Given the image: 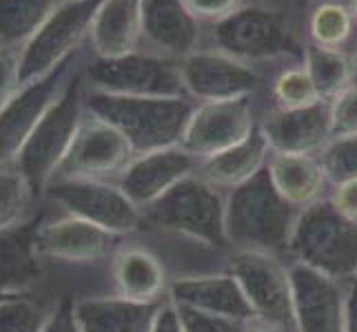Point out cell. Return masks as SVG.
<instances>
[{
  "label": "cell",
  "mask_w": 357,
  "mask_h": 332,
  "mask_svg": "<svg viewBox=\"0 0 357 332\" xmlns=\"http://www.w3.org/2000/svg\"><path fill=\"white\" fill-rule=\"evenodd\" d=\"M204 47H213L266 73L304 60V11L289 3L251 0L222 22L206 27Z\"/></svg>",
  "instance_id": "1"
},
{
  "label": "cell",
  "mask_w": 357,
  "mask_h": 332,
  "mask_svg": "<svg viewBox=\"0 0 357 332\" xmlns=\"http://www.w3.org/2000/svg\"><path fill=\"white\" fill-rule=\"evenodd\" d=\"M300 211L282 198L264 166L227 193L225 226L231 248L287 253Z\"/></svg>",
  "instance_id": "2"
},
{
  "label": "cell",
  "mask_w": 357,
  "mask_h": 332,
  "mask_svg": "<svg viewBox=\"0 0 357 332\" xmlns=\"http://www.w3.org/2000/svg\"><path fill=\"white\" fill-rule=\"evenodd\" d=\"M227 195L200 173L184 177L162 198L142 208V228L155 235L182 237L208 248L229 253L225 226ZM138 230V232H140Z\"/></svg>",
  "instance_id": "3"
},
{
  "label": "cell",
  "mask_w": 357,
  "mask_h": 332,
  "mask_svg": "<svg viewBox=\"0 0 357 332\" xmlns=\"http://www.w3.org/2000/svg\"><path fill=\"white\" fill-rule=\"evenodd\" d=\"M198 102L191 97H131L89 91L84 106L93 116L114 125L131 142L135 153H151L178 146Z\"/></svg>",
  "instance_id": "4"
},
{
  "label": "cell",
  "mask_w": 357,
  "mask_h": 332,
  "mask_svg": "<svg viewBox=\"0 0 357 332\" xmlns=\"http://www.w3.org/2000/svg\"><path fill=\"white\" fill-rule=\"evenodd\" d=\"M289 253L340 281L357 277V221L342 215L328 198L300 211Z\"/></svg>",
  "instance_id": "5"
},
{
  "label": "cell",
  "mask_w": 357,
  "mask_h": 332,
  "mask_svg": "<svg viewBox=\"0 0 357 332\" xmlns=\"http://www.w3.org/2000/svg\"><path fill=\"white\" fill-rule=\"evenodd\" d=\"M87 63V60H84ZM84 67V65H82ZM82 67L69 82L60 100L47 111L40 125L36 127L33 135L22 146L14 168H18L22 177L27 180L31 191L43 200L45 189L54 180L58 166L63 164L69 153L73 138L82 125L84 118V78Z\"/></svg>",
  "instance_id": "6"
},
{
  "label": "cell",
  "mask_w": 357,
  "mask_h": 332,
  "mask_svg": "<svg viewBox=\"0 0 357 332\" xmlns=\"http://www.w3.org/2000/svg\"><path fill=\"white\" fill-rule=\"evenodd\" d=\"M102 0H60L22 49V87L52 76L89 45L93 18Z\"/></svg>",
  "instance_id": "7"
},
{
  "label": "cell",
  "mask_w": 357,
  "mask_h": 332,
  "mask_svg": "<svg viewBox=\"0 0 357 332\" xmlns=\"http://www.w3.org/2000/svg\"><path fill=\"white\" fill-rule=\"evenodd\" d=\"M89 91L131 97H180L184 95L180 63L165 56L140 52L122 58H87L82 67Z\"/></svg>",
  "instance_id": "8"
},
{
  "label": "cell",
  "mask_w": 357,
  "mask_h": 332,
  "mask_svg": "<svg viewBox=\"0 0 357 332\" xmlns=\"http://www.w3.org/2000/svg\"><path fill=\"white\" fill-rule=\"evenodd\" d=\"M225 270L238 279L246 299L253 306L257 322L280 332H298L289 266L282 264L278 255L231 248Z\"/></svg>",
  "instance_id": "9"
},
{
  "label": "cell",
  "mask_w": 357,
  "mask_h": 332,
  "mask_svg": "<svg viewBox=\"0 0 357 332\" xmlns=\"http://www.w3.org/2000/svg\"><path fill=\"white\" fill-rule=\"evenodd\" d=\"M43 202L60 213L80 217L114 235L129 237L142 228V211L135 206L118 182L102 180H67L52 182Z\"/></svg>",
  "instance_id": "10"
},
{
  "label": "cell",
  "mask_w": 357,
  "mask_h": 332,
  "mask_svg": "<svg viewBox=\"0 0 357 332\" xmlns=\"http://www.w3.org/2000/svg\"><path fill=\"white\" fill-rule=\"evenodd\" d=\"M184 95L193 102H218L264 95L271 73L246 65L220 49L202 47L180 60Z\"/></svg>",
  "instance_id": "11"
},
{
  "label": "cell",
  "mask_w": 357,
  "mask_h": 332,
  "mask_svg": "<svg viewBox=\"0 0 357 332\" xmlns=\"http://www.w3.org/2000/svg\"><path fill=\"white\" fill-rule=\"evenodd\" d=\"M89 52L84 49L52 76L24 84L3 111H0V171L14 168L22 146L33 135L45 113L65 93L73 76L80 71Z\"/></svg>",
  "instance_id": "12"
},
{
  "label": "cell",
  "mask_w": 357,
  "mask_h": 332,
  "mask_svg": "<svg viewBox=\"0 0 357 332\" xmlns=\"http://www.w3.org/2000/svg\"><path fill=\"white\" fill-rule=\"evenodd\" d=\"M135 149L114 125L84 111L82 125L73 138L69 153L58 166L52 182L67 180H102L118 182L135 159ZM49 182V184H52ZM47 191V189H45Z\"/></svg>",
  "instance_id": "13"
},
{
  "label": "cell",
  "mask_w": 357,
  "mask_h": 332,
  "mask_svg": "<svg viewBox=\"0 0 357 332\" xmlns=\"http://www.w3.org/2000/svg\"><path fill=\"white\" fill-rule=\"evenodd\" d=\"M122 242L125 237L114 235L91 221L58 213L56 217L43 219L36 248L45 268L63 266L69 270H91L112 262Z\"/></svg>",
  "instance_id": "14"
},
{
  "label": "cell",
  "mask_w": 357,
  "mask_h": 332,
  "mask_svg": "<svg viewBox=\"0 0 357 332\" xmlns=\"http://www.w3.org/2000/svg\"><path fill=\"white\" fill-rule=\"evenodd\" d=\"M262 104L264 95L198 102L184 129L180 146L198 159H206L231 149L257 129Z\"/></svg>",
  "instance_id": "15"
},
{
  "label": "cell",
  "mask_w": 357,
  "mask_h": 332,
  "mask_svg": "<svg viewBox=\"0 0 357 332\" xmlns=\"http://www.w3.org/2000/svg\"><path fill=\"white\" fill-rule=\"evenodd\" d=\"M298 332H347L344 281L333 279L302 262L289 266Z\"/></svg>",
  "instance_id": "16"
},
{
  "label": "cell",
  "mask_w": 357,
  "mask_h": 332,
  "mask_svg": "<svg viewBox=\"0 0 357 332\" xmlns=\"http://www.w3.org/2000/svg\"><path fill=\"white\" fill-rule=\"evenodd\" d=\"M257 129L275 153L319 155L333 140L331 125V104L326 100L304 109H278L268 106L266 100L260 111Z\"/></svg>",
  "instance_id": "17"
},
{
  "label": "cell",
  "mask_w": 357,
  "mask_h": 332,
  "mask_svg": "<svg viewBox=\"0 0 357 332\" xmlns=\"http://www.w3.org/2000/svg\"><path fill=\"white\" fill-rule=\"evenodd\" d=\"M206 42V27L184 0H142V49L171 60L187 58Z\"/></svg>",
  "instance_id": "18"
},
{
  "label": "cell",
  "mask_w": 357,
  "mask_h": 332,
  "mask_svg": "<svg viewBox=\"0 0 357 332\" xmlns=\"http://www.w3.org/2000/svg\"><path fill=\"white\" fill-rule=\"evenodd\" d=\"M109 273L116 297L138 303H155L169 297L171 281L167 277L165 260L151 246L131 239V235L125 237L114 253Z\"/></svg>",
  "instance_id": "19"
},
{
  "label": "cell",
  "mask_w": 357,
  "mask_h": 332,
  "mask_svg": "<svg viewBox=\"0 0 357 332\" xmlns=\"http://www.w3.org/2000/svg\"><path fill=\"white\" fill-rule=\"evenodd\" d=\"M198 166L200 159L184 151L180 144L169 146V149L135 155L125 173L118 177V187L142 211L184 177L198 173Z\"/></svg>",
  "instance_id": "20"
},
{
  "label": "cell",
  "mask_w": 357,
  "mask_h": 332,
  "mask_svg": "<svg viewBox=\"0 0 357 332\" xmlns=\"http://www.w3.org/2000/svg\"><path fill=\"white\" fill-rule=\"evenodd\" d=\"M169 299L208 315L238 319L246 324L257 322L253 306L246 299L242 286L227 270L174 277L169 286Z\"/></svg>",
  "instance_id": "21"
},
{
  "label": "cell",
  "mask_w": 357,
  "mask_h": 332,
  "mask_svg": "<svg viewBox=\"0 0 357 332\" xmlns=\"http://www.w3.org/2000/svg\"><path fill=\"white\" fill-rule=\"evenodd\" d=\"M45 217L47 213L38 211L22 224L0 230V290L3 292H38L47 268L36 248V237Z\"/></svg>",
  "instance_id": "22"
},
{
  "label": "cell",
  "mask_w": 357,
  "mask_h": 332,
  "mask_svg": "<svg viewBox=\"0 0 357 332\" xmlns=\"http://www.w3.org/2000/svg\"><path fill=\"white\" fill-rule=\"evenodd\" d=\"M142 49V0H102L93 18L91 58H122Z\"/></svg>",
  "instance_id": "23"
},
{
  "label": "cell",
  "mask_w": 357,
  "mask_h": 332,
  "mask_svg": "<svg viewBox=\"0 0 357 332\" xmlns=\"http://www.w3.org/2000/svg\"><path fill=\"white\" fill-rule=\"evenodd\" d=\"M160 306L162 301L138 303L116 294H100L76 299L73 315L80 332H151Z\"/></svg>",
  "instance_id": "24"
},
{
  "label": "cell",
  "mask_w": 357,
  "mask_h": 332,
  "mask_svg": "<svg viewBox=\"0 0 357 332\" xmlns=\"http://www.w3.org/2000/svg\"><path fill=\"white\" fill-rule=\"evenodd\" d=\"M266 168L280 195L295 208H306L326 198L328 177L317 155L271 151Z\"/></svg>",
  "instance_id": "25"
},
{
  "label": "cell",
  "mask_w": 357,
  "mask_h": 332,
  "mask_svg": "<svg viewBox=\"0 0 357 332\" xmlns=\"http://www.w3.org/2000/svg\"><path fill=\"white\" fill-rule=\"evenodd\" d=\"M268 157H271V146L264 138V133L260 129H255L240 144L206 159H200L198 173L206 182H211L213 187L231 191L244 184L246 180H251L255 173H260L266 166Z\"/></svg>",
  "instance_id": "26"
},
{
  "label": "cell",
  "mask_w": 357,
  "mask_h": 332,
  "mask_svg": "<svg viewBox=\"0 0 357 332\" xmlns=\"http://www.w3.org/2000/svg\"><path fill=\"white\" fill-rule=\"evenodd\" d=\"M306 42L331 49H351L357 40V22L349 0H315L304 11Z\"/></svg>",
  "instance_id": "27"
},
{
  "label": "cell",
  "mask_w": 357,
  "mask_h": 332,
  "mask_svg": "<svg viewBox=\"0 0 357 332\" xmlns=\"http://www.w3.org/2000/svg\"><path fill=\"white\" fill-rule=\"evenodd\" d=\"M304 67L315 84L319 97L331 102L337 93L357 80V67L351 49H331L306 42Z\"/></svg>",
  "instance_id": "28"
},
{
  "label": "cell",
  "mask_w": 357,
  "mask_h": 332,
  "mask_svg": "<svg viewBox=\"0 0 357 332\" xmlns=\"http://www.w3.org/2000/svg\"><path fill=\"white\" fill-rule=\"evenodd\" d=\"M60 0H0V45L22 47Z\"/></svg>",
  "instance_id": "29"
},
{
  "label": "cell",
  "mask_w": 357,
  "mask_h": 332,
  "mask_svg": "<svg viewBox=\"0 0 357 332\" xmlns=\"http://www.w3.org/2000/svg\"><path fill=\"white\" fill-rule=\"evenodd\" d=\"M264 100L268 106L278 109H304L322 102V97H319L304 63H298L271 73Z\"/></svg>",
  "instance_id": "30"
},
{
  "label": "cell",
  "mask_w": 357,
  "mask_h": 332,
  "mask_svg": "<svg viewBox=\"0 0 357 332\" xmlns=\"http://www.w3.org/2000/svg\"><path fill=\"white\" fill-rule=\"evenodd\" d=\"M56 303L58 299H47L38 292L11 294L0 301V332H43Z\"/></svg>",
  "instance_id": "31"
},
{
  "label": "cell",
  "mask_w": 357,
  "mask_h": 332,
  "mask_svg": "<svg viewBox=\"0 0 357 332\" xmlns=\"http://www.w3.org/2000/svg\"><path fill=\"white\" fill-rule=\"evenodd\" d=\"M40 206L43 200L31 191L18 168L0 171V230L31 219Z\"/></svg>",
  "instance_id": "32"
},
{
  "label": "cell",
  "mask_w": 357,
  "mask_h": 332,
  "mask_svg": "<svg viewBox=\"0 0 357 332\" xmlns=\"http://www.w3.org/2000/svg\"><path fill=\"white\" fill-rule=\"evenodd\" d=\"M317 157L333 187L349 180H357V135L333 138Z\"/></svg>",
  "instance_id": "33"
},
{
  "label": "cell",
  "mask_w": 357,
  "mask_h": 332,
  "mask_svg": "<svg viewBox=\"0 0 357 332\" xmlns=\"http://www.w3.org/2000/svg\"><path fill=\"white\" fill-rule=\"evenodd\" d=\"M176 308H178L184 332H251L253 328V324L238 322V319H229V317L208 315L202 310L189 308V306L176 303Z\"/></svg>",
  "instance_id": "34"
},
{
  "label": "cell",
  "mask_w": 357,
  "mask_h": 332,
  "mask_svg": "<svg viewBox=\"0 0 357 332\" xmlns=\"http://www.w3.org/2000/svg\"><path fill=\"white\" fill-rule=\"evenodd\" d=\"M22 49L14 45H0V111L22 89Z\"/></svg>",
  "instance_id": "35"
},
{
  "label": "cell",
  "mask_w": 357,
  "mask_h": 332,
  "mask_svg": "<svg viewBox=\"0 0 357 332\" xmlns=\"http://www.w3.org/2000/svg\"><path fill=\"white\" fill-rule=\"evenodd\" d=\"M328 104H331L333 138L357 135V80L342 93H337Z\"/></svg>",
  "instance_id": "36"
},
{
  "label": "cell",
  "mask_w": 357,
  "mask_h": 332,
  "mask_svg": "<svg viewBox=\"0 0 357 332\" xmlns=\"http://www.w3.org/2000/svg\"><path fill=\"white\" fill-rule=\"evenodd\" d=\"M251 0H184V5L191 14L198 18L204 27L222 22L225 18L233 16Z\"/></svg>",
  "instance_id": "37"
},
{
  "label": "cell",
  "mask_w": 357,
  "mask_h": 332,
  "mask_svg": "<svg viewBox=\"0 0 357 332\" xmlns=\"http://www.w3.org/2000/svg\"><path fill=\"white\" fill-rule=\"evenodd\" d=\"M73 297H63L58 299L56 310L49 319V324L45 326L43 332H80V326L76 322V315H73Z\"/></svg>",
  "instance_id": "38"
},
{
  "label": "cell",
  "mask_w": 357,
  "mask_h": 332,
  "mask_svg": "<svg viewBox=\"0 0 357 332\" xmlns=\"http://www.w3.org/2000/svg\"><path fill=\"white\" fill-rule=\"evenodd\" d=\"M331 202L342 215H347L357 221V180H349L335 184V191L331 193Z\"/></svg>",
  "instance_id": "39"
},
{
  "label": "cell",
  "mask_w": 357,
  "mask_h": 332,
  "mask_svg": "<svg viewBox=\"0 0 357 332\" xmlns=\"http://www.w3.org/2000/svg\"><path fill=\"white\" fill-rule=\"evenodd\" d=\"M151 332H184V328L180 324V315H178L176 303L171 301L169 297L162 301V306H160Z\"/></svg>",
  "instance_id": "40"
},
{
  "label": "cell",
  "mask_w": 357,
  "mask_h": 332,
  "mask_svg": "<svg viewBox=\"0 0 357 332\" xmlns=\"http://www.w3.org/2000/svg\"><path fill=\"white\" fill-rule=\"evenodd\" d=\"M347 332H357V286L353 281L347 297Z\"/></svg>",
  "instance_id": "41"
},
{
  "label": "cell",
  "mask_w": 357,
  "mask_h": 332,
  "mask_svg": "<svg viewBox=\"0 0 357 332\" xmlns=\"http://www.w3.org/2000/svg\"><path fill=\"white\" fill-rule=\"evenodd\" d=\"M291 3H293L295 7H298V9L306 11V7H309V5H313V3H315V0H291Z\"/></svg>",
  "instance_id": "42"
},
{
  "label": "cell",
  "mask_w": 357,
  "mask_h": 332,
  "mask_svg": "<svg viewBox=\"0 0 357 332\" xmlns=\"http://www.w3.org/2000/svg\"><path fill=\"white\" fill-rule=\"evenodd\" d=\"M251 332H280V330H275V328H271V326H264V324H260V326H253V328H251Z\"/></svg>",
  "instance_id": "43"
},
{
  "label": "cell",
  "mask_w": 357,
  "mask_h": 332,
  "mask_svg": "<svg viewBox=\"0 0 357 332\" xmlns=\"http://www.w3.org/2000/svg\"><path fill=\"white\" fill-rule=\"evenodd\" d=\"M349 5H351V11H353V18L357 22V0H349Z\"/></svg>",
  "instance_id": "44"
},
{
  "label": "cell",
  "mask_w": 357,
  "mask_h": 332,
  "mask_svg": "<svg viewBox=\"0 0 357 332\" xmlns=\"http://www.w3.org/2000/svg\"><path fill=\"white\" fill-rule=\"evenodd\" d=\"M260 3H289V5H293L291 0H260Z\"/></svg>",
  "instance_id": "45"
},
{
  "label": "cell",
  "mask_w": 357,
  "mask_h": 332,
  "mask_svg": "<svg viewBox=\"0 0 357 332\" xmlns=\"http://www.w3.org/2000/svg\"><path fill=\"white\" fill-rule=\"evenodd\" d=\"M351 52H353V58H355V67H357V40H355V45L351 47Z\"/></svg>",
  "instance_id": "46"
},
{
  "label": "cell",
  "mask_w": 357,
  "mask_h": 332,
  "mask_svg": "<svg viewBox=\"0 0 357 332\" xmlns=\"http://www.w3.org/2000/svg\"><path fill=\"white\" fill-rule=\"evenodd\" d=\"M7 297H11V294H7V292H3V290H0V301H3V299H7Z\"/></svg>",
  "instance_id": "47"
},
{
  "label": "cell",
  "mask_w": 357,
  "mask_h": 332,
  "mask_svg": "<svg viewBox=\"0 0 357 332\" xmlns=\"http://www.w3.org/2000/svg\"><path fill=\"white\" fill-rule=\"evenodd\" d=\"M353 284H355V286H357V277H355V279H353Z\"/></svg>",
  "instance_id": "48"
}]
</instances>
